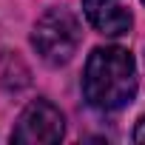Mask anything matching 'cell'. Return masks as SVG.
Masks as SVG:
<instances>
[{
  "label": "cell",
  "mask_w": 145,
  "mask_h": 145,
  "mask_svg": "<svg viewBox=\"0 0 145 145\" xmlns=\"http://www.w3.org/2000/svg\"><path fill=\"white\" fill-rule=\"evenodd\" d=\"M86 103L97 111H117L128 105L137 94V68L125 48L105 46L94 48L83 74Z\"/></svg>",
  "instance_id": "1"
},
{
  "label": "cell",
  "mask_w": 145,
  "mask_h": 145,
  "mask_svg": "<svg viewBox=\"0 0 145 145\" xmlns=\"http://www.w3.org/2000/svg\"><path fill=\"white\" fill-rule=\"evenodd\" d=\"M31 46L48 65H65L80 46V23L68 9H48L31 31Z\"/></svg>",
  "instance_id": "2"
},
{
  "label": "cell",
  "mask_w": 145,
  "mask_h": 145,
  "mask_svg": "<svg viewBox=\"0 0 145 145\" xmlns=\"http://www.w3.org/2000/svg\"><path fill=\"white\" fill-rule=\"evenodd\" d=\"M63 139V114L48 100H34L17 117L12 142L17 145H51Z\"/></svg>",
  "instance_id": "3"
},
{
  "label": "cell",
  "mask_w": 145,
  "mask_h": 145,
  "mask_svg": "<svg viewBox=\"0 0 145 145\" xmlns=\"http://www.w3.org/2000/svg\"><path fill=\"white\" fill-rule=\"evenodd\" d=\"M83 12L100 34L117 37L131 29V12L122 6V0H83Z\"/></svg>",
  "instance_id": "4"
},
{
  "label": "cell",
  "mask_w": 145,
  "mask_h": 145,
  "mask_svg": "<svg viewBox=\"0 0 145 145\" xmlns=\"http://www.w3.org/2000/svg\"><path fill=\"white\" fill-rule=\"evenodd\" d=\"M29 83H31V74L26 63L14 51H3L0 54V86L6 91H23Z\"/></svg>",
  "instance_id": "5"
},
{
  "label": "cell",
  "mask_w": 145,
  "mask_h": 145,
  "mask_svg": "<svg viewBox=\"0 0 145 145\" xmlns=\"http://www.w3.org/2000/svg\"><path fill=\"white\" fill-rule=\"evenodd\" d=\"M134 139H137V142H145V117L139 120V125H137V131H134Z\"/></svg>",
  "instance_id": "6"
},
{
  "label": "cell",
  "mask_w": 145,
  "mask_h": 145,
  "mask_svg": "<svg viewBox=\"0 0 145 145\" xmlns=\"http://www.w3.org/2000/svg\"><path fill=\"white\" fill-rule=\"evenodd\" d=\"M142 3H145V0H142Z\"/></svg>",
  "instance_id": "7"
}]
</instances>
